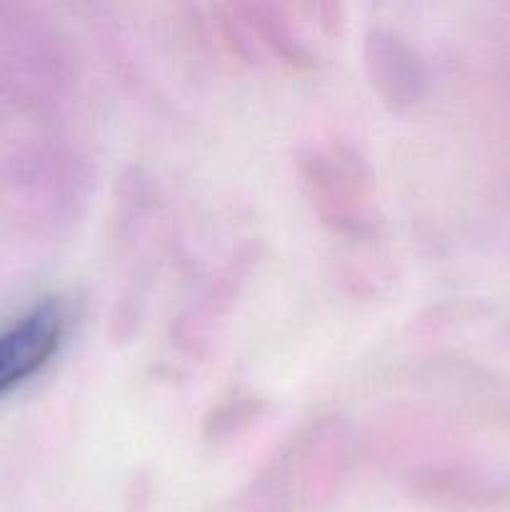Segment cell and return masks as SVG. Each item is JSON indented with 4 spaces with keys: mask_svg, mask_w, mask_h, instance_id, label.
I'll use <instances>...</instances> for the list:
<instances>
[{
    "mask_svg": "<svg viewBox=\"0 0 510 512\" xmlns=\"http://www.w3.org/2000/svg\"><path fill=\"white\" fill-rule=\"evenodd\" d=\"M368 65L373 83L390 100H410L420 80L415 55L393 35L375 33L368 40Z\"/></svg>",
    "mask_w": 510,
    "mask_h": 512,
    "instance_id": "obj_2",
    "label": "cell"
},
{
    "mask_svg": "<svg viewBox=\"0 0 510 512\" xmlns=\"http://www.w3.org/2000/svg\"><path fill=\"white\" fill-rule=\"evenodd\" d=\"M68 323L65 305L48 300L0 330V398L53 360L68 335Z\"/></svg>",
    "mask_w": 510,
    "mask_h": 512,
    "instance_id": "obj_1",
    "label": "cell"
}]
</instances>
